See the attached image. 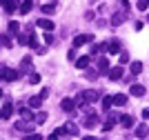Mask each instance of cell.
<instances>
[{
  "label": "cell",
  "mask_w": 149,
  "mask_h": 140,
  "mask_svg": "<svg viewBox=\"0 0 149 140\" xmlns=\"http://www.w3.org/2000/svg\"><path fill=\"white\" fill-rule=\"evenodd\" d=\"M131 71L140 73V71H143V62H131Z\"/></svg>",
  "instance_id": "24"
},
{
  "label": "cell",
  "mask_w": 149,
  "mask_h": 140,
  "mask_svg": "<svg viewBox=\"0 0 149 140\" xmlns=\"http://www.w3.org/2000/svg\"><path fill=\"white\" fill-rule=\"evenodd\" d=\"M16 0H2V7H5V11L7 13H11V11H16Z\"/></svg>",
  "instance_id": "7"
},
{
  "label": "cell",
  "mask_w": 149,
  "mask_h": 140,
  "mask_svg": "<svg viewBox=\"0 0 149 140\" xmlns=\"http://www.w3.org/2000/svg\"><path fill=\"white\" fill-rule=\"evenodd\" d=\"M62 129H65V134H71V136H76V134H78V127H76L74 122H67V125H65Z\"/></svg>",
  "instance_id": "13"
},
{
  "label": "cell",
  "mask_w": 149,
  "mask_h": 140,
  "mask_svg": "<svg viewBox=\"0 0 149 140\" xmlns=\"http://www.w3.org/2000/svg\"><path fill=\"white\" fill-rule=\"evenodd\" d=\"M107 69H109V60H107V58H100L98 60V71H107Z\"/></svg>",
  "instance_id": "19"
},
{
  "label": "cell",
  "mask_w": 149,
  "mask_h": 140,
  "mask_svg": "<svg viewBox=\"0 0 149 140\" xmlns=\"http://www.w3.org/2000/svg\"><path fill=\"white\" fill-rule=\"evenodd\" d=\"M45 120H47V114H45V111H40V114L36 116V122H45Z\"/></svg>",
  "instance_id": "30"
},
{
  "label": "cell",
  "mask_w": 149,
  "mask_h": 140,
  "mask_svg": "<svg viewBox=\"0 0 149 140\" xmlns=\"http://www.w3.org/2000/svg\"><path fill=\"white\" fill-rule=\"evenodd\" d=\"M42 104V96H33V98H29V107L31 109H38Z\"/></svg>",
  "instance_id": "9"
},
{
  "label": "cell",
  "mask_w": 149,
  "mask_h": 140,
  "mask_svg": "<svg viewBox=\"0 0 149 140\" xmlns=\"http://www.w3.org/2000/svg\"><path fill=\"white\" fill-rule=\"evenodd\" d=\"M0 5H2V0H0Z\"/></svg>",
  "instance_id": "38"
},
{
  "label": "cell",
  "mask_w": 149,
  "mask_h": 140,
  "mask_svg": "<svg viewBox=\"0 0 149 140\" xmlns=\"http://www.w3.org/2000/svg\"><path fill=\"white\" fill-rule=\"evenodd\" d=\"M91 40H93L91 33H80V36H76V38H74V47H82V45L91 42Z\"/></svg>",
  "instance_id": "1"
},
{
  "label": "cell",
  "mask_w": 149,
  "mask_h": 140,
  "mask_svg": "<svg viewBox=\"0 0 149 140\" xmlns=\"http://www.w3.org/2000/svg\"><path fill=\"white\" fill-rule=\"evenodd\" d=\"M120 125H123L125 129H131V127H134V118H131V116H123V118H120Z\"/></svg>",
  "instance_id": "11"
},
{
  "label": "cell",
  "mask_w": 149,
  "mask_h": 140,
  "mask_svg": "<svg viewBox=\"0 0 149 140\" xmlns=\"http://www.w3.org/2000/svg\"><path fill=\"white\" fill-rule=\"evenodd\" d=\"M25 140H42V136L40 134H31V136H27Z\"/></svg>",
  "instance_id": "31"
},
{
  "label": "cell",
  "mask_w": 149,
  "mask_h": 140,
  "mask_svg": "<svg viewBox=\"0 0 149 140\" xmlns=\"http://www.w3.org/2000/svg\"><path fill=\"white\" fill-rule=\"evenodd\" d=\"M60 107H62L65 111H74V107H76V100H71V98H62Z\"/></svg>",
  "instance_id": "4"
},
{
  "label": "cell",
  "mask_w": 149,
  "mask_h": 140,
  "mask_svg": "<svg viewBox=\"0 0 149 140\" xmlns=\"http://www.w3.org/2000/svg\"><path fill=\"white\" fill-rule=\"evenodd\" d=\"M87 65H89V56H82V58L76 60V67L78 69H87Z\"/></svg>",
  "instance_id": "12"
},
{
  "label": "cell",
  "mask_w": 149,
  "mask_h": 140,
  "mask_svg": "<svg viewBox=\"0 0 149 140\" xmlns=\"http://www.w3.org/2000/svg\"><path fill=\"white\" fill-rule=\"evenodd\" d=\"M31 7H33V2H31V0H22V5H20V13H29Z\"/></svg>",
  "instance_id": "14"
},
{
  "label": "cell",
  "mask_w": 149,
  "mask_h": 140,
  "mask_svg": "<svg viewBox=\"0 0 149 140\" xmlns=\"http://www.w3.org/2000/svg\"><path fill=\"white\" fill-rule=\"evenodd\" d=\"M11 114H13V104H11V102H5V107H2V116L9 118Z\"/></svg>",
  "instance_id": "18"
},
{
  "label": "cell",
  "mask_w": 149,
  "mask_h": 140,
  "mask_svg": "<svg viewBox=\"0 0 149 140\" xmlns=\"http://www.w3.org/2000/svg\"><path fill=\"white\" fill-rule=\"evenodd\" d=\"M147 7H149V0H138V9H140V11H145Z\"/></svg>",
  "instance_id": "29"
},
{
  "label": "cell",
  "mask_w": 149,
  "mask_h": 140,
  "mask_svg": "<svg viewBox=\"0 0 149 140\" xmlns=\"http://www.w3.org/2000/svg\"><path fill=\"white\" fill-rule=\"evenodd\" d=\"M107 51H109V54H118L120 51V42L118 40H111V42L107 45Z\"/></svg>",
  "instance_id": "10"
},
{
  "label": "cell",
  "mask_w": 149,
  "mask_h": 140,
  "mask_svg": "<svg viewBox=\"0 0 149 140\" xmlns=\"http://www.w3.org/2000/svg\"><path fill=\"white\" fill-rule=\"evenodd\" d=\"M143 118H145V120L149 118V109H143Z\"/></svg>",
  "instance_id": "34"
},
{
  "label": "cell",
  "mask_w": 149,
  "mask_h": 140,
  "mask_svg": "<svg viewBox=\"0 0 149 140\" xmlns=\"http://www.w3.org/2000/svg\"><path fill=\"white\" fill-rule=\"evenodd\" d=\"M29 82H31V85H38V82H40V76H38V73H31V76H29Z\"/></svg>",
  "instance_id": "28"
},
{
  "label": "cell",
  "mask_w": 149,
  "mask_h": 140,
  "mask_svg": "<svg viewBox=\"0 0 149 140\" xmlns=\"http://www.w3.org/2000/svg\"><path fill=\"white\" fill-rule=\"evenodd\" d=\"M96 125H98V118L96 116H89L87 120H85V127H96Z\"/></svg>",
  "instance_id": "23"
},
{
  "label": "cell",
  "mask_w": 149,
  "mask_h": 140,
  "mask_svg": "<svg viewBox=\"0 0 149 140\" xmlns=\"http://www.w3.org/2000/svg\"><path fill=\"white\" fill-rule=\"evenodd\" d=\"M16 129H18V131H29L31 125H27L25 120H20V122H16Z\"/></svg>",
  "instance_id": "22"
},
{
  "label": "cell",
  "mask_w": 149,
  "mask_h": 140,
  "mask_svg": "<svg viewBox=\"0 0 149 140\" xmlns=\"http://www.w3.org/2000/svg\"><path fill=\"white\" fill-rule=\"evenodd\" d=\"M129 93H131V96H136V98H140V96H145V87L143 85H131Z\"/></svg>",
  "instance_id": "5"
},
{
  "label": "cell",
  "mask_w": 149,
  "mask_h": 140,
  "mask_svg": "<svg viewBox=\"0 0 149 140\" xmlns=\"http://www.w3.org/2000/svg\"><path fill=\"white\" fill-rule=\"evenodd\" d=\"M123 20H125V16H123V13H120V16L116 13V16L111 18V22H113V24H123Z\"/></svg>",
  "instance_id": "27"
},
{
  "label": "cell",
  "mask_w": 149,
  "mask_h": 140,
  "mask_svg": "<svg viewBox=\"0 0 149 140\" xmlns=\"http://www.w3.org/2000/svg\"><path fill=\"white\" fill-rule=\"evenodd\" d=\"M36 24L40 27V29H45V31H54V22H51L49 18H40Z\"/></svg>",
  "instance_id": "2"
},
{
  "label": "cell",
  "mask_w": 149,
  "mask_h": 140,
  "mask_svg": "<svg viewBox=\"0 0 149 140\" xmlns=\"http://www.w3.org/2000/svg\"><path fill=\"white\" fill-rule=\"evenodd\" d=\"M0 98H2V89H0Z\"/></svg>",
  "instance_id": "37"
},
{
  "label": "cell",
  "mask_w": 149,
  "mask_h": 140,
  "mask_svg": "<svg viewBox=\"0 0 149 140\" xmlns=\"http://www.w3.org/2000/svg\"><path fill=\"white\" fill-rule=\"evenodd\" d=\"M0 118H5V116H2V111H0Z\"/></svg>",
  "instance_id": "36"
},
{
  "label": "cell",
  "mask_w": 149,
  "mask_h": 140,
  "mask_svg": "<svg viewBox=\"0 0 149 140\" xmlns=\"http://www.w3.org/2000/svg\"><path fill=\"white\" fill-rule=\"evenodd\" d=\"M0 42L2 47H11V36H0Z\"/></svg>",
  "instance_id": "25"
},
{
  "label": "cell",
  "mask_w": 149,
  "mask_h": 140,
  "mask_svg": "<svg viewBox=\"0 0 149 140\" xmlns=\"http://www.w3.org/2000/svg\"><path fill=\"white\" fill-rule=\"evenodd\" d=\"M45 42H47V45H51V42H54V38H51V33H45Z\"/></svg>",
  "instance_id": "32"
},
{
  "label": "cell",
  "mask_w": 149,
  "mask_h": 140,
  "mask_svg": "<svg viewBox=\"0 0 149 140\" xmlns=\"http://www.w3.org/2000/svg\"><path fill=\"white\" fill-rule=\"evenodd\" d=\"M20 78V71H13V69H7V76H5V80H18Z\"/></svg>",
  "instance_id": "15"
},
{
  "label": "cell",
  "mask_w": 149,
  "mask_h": 140,
  "mask_svg": "<svg viewBox=\"0 0 149 140\" xmlns=\"http://www.w3.org/2000/svg\"><path fill=\"white\" fill-rule=\"evenodd\" d=\"M82 140H96V138H93V136H87V138H82Z\"/></svg>",
  "instance_id": "35"
},
{
  "label": "cell",
  "mask_w": 149,
  "mask_h": 140,
  "mask_svg": "<svg viewBox=\"0 0 149 140\" xmlns=\"http://www.w3.org/2000/svg\"><path fill=\"white\" fill-rule=\"evenodd\" d=\"M113 104H116V107L127 104V96H125V93H116V96H113Z\"/></svg>",
  "instance_id": "8"
},
{
  "label": "cell",
  "mask_w": 149,
  "mask_h": 140,
  "mask_svg": "<svg viewBox=\"0 0 149 140\" xmlns=\"http://www.w3.org/2000/svg\"><path fill=\"white\" fill-rule=\"evenodd\" d=\"M82 96H85V100H87V102H96V100H98V91H93V89H87V91H82Z\"/></svg>",
  "instance_id": "3"
},
{
  "label": "cell",
  "mask_w": 149,
  "mask_h": 140,
  "mask_svg": "<svg viewBox=\"0 0 149 140\" xmlns=\"http://www.w3.org/2000/svg\"><path fill=\"white\" fill-rule=\"evenodd\" d=\"M20 116L25 118V120H33V114H31V111L27 109V107H22V109H20Z\"/></svg>",
  "instance_id": "21"
},
{
  "label": "cell",
  "mask_w": 149,
  "mask_h": 140,
  "mask_svg": "<svg viewBox=\"0 0 149 140\" xmlns=\"http://www.w3.org/2000/svg\"><path fill=\"white\" fill-rule=\"evenodd\" d=\"M123 78V67H113L109 71V80H120Z\"/></svg>",
  "instance_id": "6"
},
{
  "label": "cell",
  "mask_w": 149,
  "mask_h": 140,
  "mask_svg": "<svg viewBox=\"0 0 149 140\" xmlns=\"http://www.w3.org/2000/svg\"><path fill=\"white\" fill-rule=\"evenodd\" d=\"M18 29H20V24L16 22V20H11V22H9V33H11V36H16V33H18Z\"/></svg>",
  "instance_id": "20"
},
{
  "label": "cell",
  "mask_w": 149,
  "mask_h": 140,
  "mask_svg": "<svg viewBox=\"0 0 149 140\" xmlns=\"http://www.w3.org/2000/svg\"><path fill=\"white\" fill-rule=\"evenodd\" d=\"M54 2H49V5H42V13H54Z\"/></svg>",
  "instance_id": "26"
},
{
  "label": "cell",
  "mask_w": 149,
  "mask_h": 140,
  "mask_svg": "<svg viewBox=\"0 0 149 140\" xmlns=\"http://www.w3.org/2000/svg\"><path fill=\"white\" fill-rule=\"evenodd\" d=\"M147 20H149V16H147Z\"/></svg>",
  "instance_id": "39"
},
{
  "label": "cell",
  "mask_w": 149,
  "mask_h": 140,
  "mask_svg": "<svg viewBox=\"0 0 149 140\" xmlns=\"http://www.w3.org/2000/svg\"><path fill=\"white\" fill-rule=\"evenodd\" d=\"M120 62H129V56H127V54H120Z\"/></svg>",
  "instance_id": "33"
},
{
  "label": "cell",
  "mask_w": 149,
  "mask_h": 140,
  "mask_svg": "<svg viewBox=\"0 0 149 140\" xmlns=\"http://www.w3.org/2000/svg\"><path fill=\"white\" fill-rule=\"evenodd\" d=\"M147 134H149L147 125H138V127H136V136H138V138H145Z\"/></svg>",
  "instance_id": "16"
},
{
  "label": "cell",
  "mask_w": 149,
  "mask_h": 140,
  "mask_svg": "<svg viewBox=\"0 0 149 140\" xmlns=\"http://www.w3.org/2000/svg\"><path fill=\"white\" fill-rule=\"evenodd\" d=\"M111 104H113V98L111 96H105V98H102V109H105V111L111 109Z\"/></svg>",
  "instance_id": "17"
}]
</instances>
